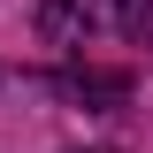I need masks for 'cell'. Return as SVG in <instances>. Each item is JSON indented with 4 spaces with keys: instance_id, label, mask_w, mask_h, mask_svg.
<instances>
[{
    "instance_id": "obj_2",
    "label": "cell",
    "mask_w": 153,
    "mask_h": 153,
    "mask_svg": "<svg viewBox=\"0 0 153 153\" xmlns=\"http://www.w3.org/2000/svg\"><path fill=\"white\" fill-rule=\"evenodd\" d=\"M38 23H46V38H69L76 23H84V8H61V0H54V8H46V16H38Z\"/></svg>"
},
{
    "instance_id": "obj_3",
    "label": "cell",
    "mask_w": 153,
    "mask_h": 153,
    "mask_svg": "<svg viewBox=\"0 0 153 153\" xmlns=\"http://www.w3.org/2000/svg\"><path fill=\"white\" fill-rule=\"evenodd\" d=\"M92 153H107V146H92Z\"/></svg>"
},
{
    "instance_id": "obj_1",
    "label": "cell",
    "mask_w": 153,
    "mask_h": 153,
    "mask_svg": "<svg viewBox=\"0 0 153 153\" xmlns=\"http://www.w3.org/2000/svg\"><path fill=\"white\" fill-rule=\"evenodd\" d=\"M100 16H107L123 38H146L153 31V0H100Z\"/></svg>"
}]
</instances>
